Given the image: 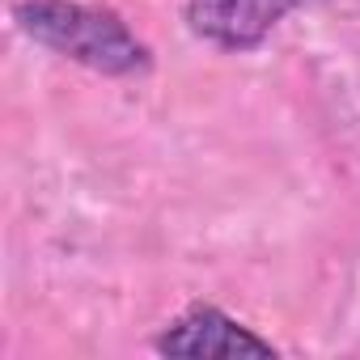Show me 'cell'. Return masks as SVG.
Masks as SVG:
<instances>
[{
	"label": "cell",
	"mask_w": 360,
	"mask_h": 360,
	"mask_svg": "<svg viewBox=\"0 0 360 360\" xmlns=\"http://www.w3.org/2000/svg\"><path fill=\"white\" fill-rule=\"evenodd\" d=\"M18 22L34 43L106 77H136L153 64L148 47L119 13L85 0H18Z\"/></svg>",
	"instance_id": "obj_1"
},
{
	"label": "cell",
	"mask_w": 360,
	"mask_h": 360,
	"mask_svg": "<svg viewBox=\"0 0 360 360\" xmlns=\"http://www.w3.org/2000/svg\"><path fill=\"white\" fill-rule=\"evenodd\" d=\"M297 5L301 0H191L187 26L225 51H246L259 47L263 34Z\"/></svg>",
	"instance_id": "obj_3"
},
{
	"label": "cell",
	"mask_w": 360,
	"mask_h": 360,
	"mask_svg": "<svg viewBox=\"0 0 360 360\" xmlns=\"http://www.w3.org/2000/svg\"><path fill=\"white\" fill-rule=\"evenodd\" d=\"M153 347L161 356H276L267 339H259L250 326H242L208 301L187 305L153 339Z\"/></svg>",
	"instance_id": "obj_2"
}]
</instances>
